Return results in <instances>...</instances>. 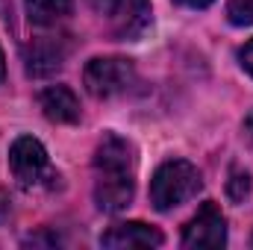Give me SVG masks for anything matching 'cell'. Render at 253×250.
Listing matches in <instances>:
<instances>
[{
  "instance_id": "cell-20",
  "label": "cell",
  "mask_w": 253,
  "mask_h": 250,
  "mask_svg": "<svg viewBox=\"0 0 253 250\" xmlns=\"http://www.w3.org/2000/svg\"><path fill=\"white\" fill-rule=\"evenodd\" d=\"M251 248H253V236H251Z\"/></svg>"
},
{
  "instance_id": "cell-19",
  "label": "cell",
  "mask_w": 253,
  "mask_h": 250,
  "mask_svg": "<svg viewBox=\"0 0 253 250\" xmlns=\"http://www.w3.org/2000/svg\"><path fill=\"white\" fill-rule=\"evenodd\" d=\"M3 9H6V0H0V15H3Z\"/></svg>"
},
{
  "instance_id": "cell-12",
  "label": "cell",
  "mask_w": 253,
  "mask_h": 250,
  "mask_svg": "<svg viewBox=\"0 0 253 250\" xmlns=\"http://www.w3.org/2000/svg\"><path fill=\"white\" fill-rule=\"evenodd\" d=\"M248 191H251V177H248V171H242V168H233L230 171V180H227V194H230V200H245L248 197Z\"/></svg>"
},
{
  "instance_id": "cell-3",
  "label": "cell",
  "mask_w": 253,
  "mask_h": 250,
  "mask_svg": "<svg viewBox=\"0 0 253 250\" xmlns=\"http://www.w3.org/2000/svg\"><path fill=\"white\" fill-rule=\"evenodd\" d=\"M85 91L97 100H109L135 85V65L124 56H97L83 71Z\"/></svg>"
},
{
  "instance_id": "cell-6",
  "label": "cell",
  "mask_w": 253,
  "mask_h": 250,
  "mask_svg": "<svg viewBox=\"0 0 253 250\" xmlns=\"http://www.w3.org/2000/svg\"><path fill=\"white\" fill-rule=\"evenodd\" d=\"M224 245H227V221L218 203L206 200L183 230V248H224Z\"/></svg>"
},
{
  "instance_id": "cell-9",
  "label": "cell",
  "mask_w": 253,
  "mask_h": 250,
  "mask_svg": "<svg viewBox=\"0 0 253 250\" xmlns=\"http://www.w3.org/2000/svg\"><path fill=\"white\" fill-rule=\"evenodd\" d=\"M39 106L44 118L56 124H77L80 121V100L68 85H50L39 94Z\"/></svg>"
},
{
  "instance_id": "cell-15",
  "label": "cell",
  "mask_w": 253,
  "mask_h": 250,
  "mask_svg": "<svg viewBox=\"0 0 253 250\" xmlns=\"http://www.w3.org/2000/svg\"><path fill=\"white\" fill-rule=\"evenodd\" d=\"M24 245H59V236H47V233H42V236H30V239H24Z\"/></svg>"
},
{
  "instance_id": "cell-13",
  "label": "cell",
  "mask_w": 253,
  "mask_h": 250,
  "mask_svg": "<svg viewBox=\"0 0 253 250\" xmlns=\"http://www.w3.org/2000/svg\"><path fill=\"white\" fill-rule=\"evenodd\" d=\"M239 59H242V68H245V71H248V74L253 77V39L248 42V44H245V47H242Z\"/></svg>"
},
{
  "instance_id": "cell-10",
  "label": "cell",
  "mask_w": 253,
  "mask_h": 250,
  "mask_svg": "<svg viewBox=\"0 0 253 250\" xmlns=\"http://www.w3.org/2000/svg\"><path fill=\"white\" fill-rule=\"evenodd\" d=\"M74 0H27V18L36 27H56L71 15Z\"/></svg>"
},
{
  "instance_id": "cell-1",
  "label": "cell",
  "mask_w": 253,
  "mask_h": 250,
  "mask_svg": "<svg viewBox=\"0 0 253 250\" xmlns=\"http://www.w3.org/2000/svg\"><path fill=\"white\" fill-rule=\"evenodd\" d=\"M135 194V150L132 144L106 132L94 150V203L97 209L115 215L124 212Z\"/></svg>"
},
{
  "instance_id": "cell-17",
  "label": "cell",
  "mask_w": 253,
  "mask_h": 250,
  "mask_svg": "<svg viewBox=\"0 0 253 250\" xmlns=\"http://www.w3.org/2000/svg\"><path fill=\"white\" fill-rule=\"evenodd\" d=\"M245 129H248V138L253 141V112L248 115V121H245Z\"/></svg>"
},
{
  "instance_id": "cell-4",
  "label": "cell",
  "mask_w": 253,
  "mask_h": 250,
  "mask_svg": "<svg viewBox=\"0 0 253 250\" xmlns=\"http://www.w3.org/2000/svg\"><path fill=\"white\" fill-rule=\"evenodd\" d=\"M91 6L118 42H135L150 27V0H91Z\"/></svg>"
},
{
  "instance_id": "cell-5",
  "label": "cell",
  "mask_w": 253,
  "mask_h": 250,
  "mask_svg": "<svg viewBox=\"0 0 253 250\" xmlns=\"http://www.w3.org/2000/svg\"><path fill=\"white\" fill-rule=\"evenodd\" d=\"M9 168L15 174V180L24 188H39V186H50L56 177L50 156L44 150V144L33 135H21L15 138L12 150H9Z\"/></svg>"
},
{
  "instance_id": "cell-16",
  "label": "cell",
  "mask_w": 253,
  "mask_h": 250,
  "mask_svg": "<svg viewBox=\"0 0 253 250\" xmlns=\"http://www.w3.org/2000/svg\"><path fill=\"white\" fill-rule=\"evenodd\" d=\"M174 3H180V6H186V9H206L212 0H174Z\"/></svg>"
},
{
  "instance_id": "cell-8",
  "label": "cell",
  "mask_w": 253,
  "mask_h": 250,
  "mask_svg": "<svg viewBox=\"0 0 253 250\" xmlns=\"http://www.w3.org/2000/svg\"><path fill=\"white\" fill-rule=\"evenodd\" d=\"M165 242V236L156 227H147L141 221H126V224H115L100 236L103 248H159Z\"/></svg>"
},
{
  "instance_id": "cell-18",
  "label": "cell",
  "mask_w": 253,
  "mask_h": 250,
  "mask_svg": "<svg viewBox=\"0 0 253 250\" xmlns=\"http://www.w3.org/2000/svg\"><path fill=\"white\" fill-rule=\"evenodd\" d=\"M6 77V59H3V50H0V80Z\"/></svg>"
},
{
  "instance_id": "cell-11",
  "label": "cell",
  "mask_w": 253,
  "mask_h": 250,
  "mask_svg": "<svg viewBox=\"0 0 253 250\" xmlns=\"http://www.w3.org/2000/svg\"><path fill=\"white\" fill-rule=\"evenodd\" d=\"M227 18L236 27H251L253 24V0H230L227 3Z\"/></svg>"
},
{
  "instance_id": "cell-14",
  "label": "cell",
  "mask_w": 253,
  "mask_h": 250,
  "mask_svg": "<svg viewBox=\"0 0 253 250\" xmlns=\"http://www.w3.org/2000/svg\"><path fill=\"white\" fill-rule=\"evenodd\" d=\"M9 215H12V197L0 188V227L9 221Z\"/></svg>"
},
{
  "instance_id": "cell-2",
  "label": "cell",
  "mask_w": 253,
  "mask_h": 250,
  "mask_svg": "<svg viewBox=\"0 0 253 250\" xmlns=\"http://www.w3.org/2000/svg\"><path fill=\"white\" fill-rule=\"evenodd\" d=\"M203 186L200 171L186 159H168L156 168L150 180V203L156 212H171L180 203L191 200Z\"/></svg>"
},
{
  "instance_id": "cell-7",
  "label": "cell",
  "mask_w": 253,
  "mask_h": 250,
  "mask_svg": "<svg viewBox=\"0 0 253 250\" xmlns=\"http://www.w3.org/2000/svg\"><path fill=\"white\" fill-rule=\"evenodd\" d=\"M68 56V42L65 36H44L36 39L27 50H24V62H27V74L30 77H50L65 65Z\"/></svg>"
}]
</instances>
